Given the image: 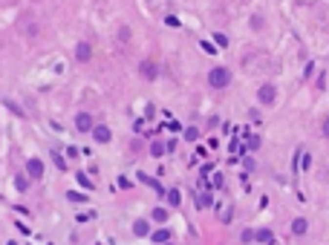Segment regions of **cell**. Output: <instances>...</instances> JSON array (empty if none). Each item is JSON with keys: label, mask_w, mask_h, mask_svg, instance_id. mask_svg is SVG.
<instances>
[{"label": "cell", "mask_w": 329, "mask_h": 245, "mask_svg": "<svg viewBox=\"0 0 329 245\" xmlns=\"http://www.w3.org/2000/svg\"><path fill=\"white\" fill-rule=\"evenodd\" d=\"M321 133H324V139H329V116L321 122Z\"/></svg>", "instance_id": "obj_22"}, {"label": "cell", "mask_w": 329, "mask_h": 245, "mask_svg": "<svg viewBox=\"0 0 329 245\" xmlns=\"http://www.w3.org/2000/svg\"><path fill=\"white\" fill-rule=\"evenodd\" d=\"M150 240H153L156 245H164L167 240H170V231H167V228H159V231H153V234H150Z\"/></svg>", "instance_id": "obj_11"}, {"label": "cell", "mask_w": 329, "mask_h": 245, "mask_svg": "<svg viewBox=\"0 0 329 245\" xmlns=\"http://www.w3.org/2000/svg\"><path fill=\"white\" fill-rule=\"evenodd\" d=\"M214 38H217V43H220V46H228V38H226V35H223V32H217V35H214Z\"/></svg>", "instance_id": "obj_23"}, {"label": "cell", "mask_w": 329, "mask_h": 245, "mask_svg": "<svg viewBox=\"0 0 329 245\" xmlns=\"http://www.w3.org/2000/svg\"><path fill=\"white\" fill-rule=\"evenodd\" d=\"M93 139H96V144H110L113 130H110L107 124H96V127H93Z\"/></svg>", "instance_id": "obj_7"}, {"label": "cell", "mask_w": 329, "mask_h": 245, "mask_svg": "<svg viewBox=\"0 0 329 245\" xmlns=\"http://www.w3.org/2000/svg\"><path fill=\"white\" fill-rule=\"evenodd\" d=\"M75 61H78V63H90V61H93V43H90V41H81V43L75 46Z\"/></svg>", "instance_id": "obj_5"}, {"label": "cell", "mask_w": 329, "mask_h": 245, "mask_svg": "<svg viewBox=\"0 0 329 245\" xmlns=\"http://www.w3.org/2000/svg\"><path fill=\"white\" fill-rule=\"evenodd\" d=\"M179 202H182V193H179L176 187L167 190V205H170V208H179Z\"/></svg>", "instance_id": "obj_14"}, {"label": "cell", "mask_w": 329, "mask_h": 245, "mask_svg": "<svg viewBox=\"0 0 329 245\" xmlns=\"http://www.w3.org/2000/svg\"><path fill=\"white\" fill-rule=\"evenodd\" d=\"M231 78H234V75H231L228 66H214V69L208 72V87H211V90H226L231 84Z\"/></svg>", "instance_id": "obj_1"}, {"label": "cell", "mask_w": 329, "mask_h": 245, "mask_svg": "<svg viewBox=\"0 0 329 245\" xmlns=\"http://www.w3.org/2000/svg\"><path fill=\"white\" fill-rule=\"evenodd\" d=\"M164 150H167V144H164V142H153V144H150V156H153V159H162Z\"/></svg>", "instance_id": "obj_13"}, {"label": "cell", "mask_w": 329, "mask_h": 245, "mask_svg": "<svg viewBox=\"0 0 329 245\" xmlns=\"http://www.w3.org/2000/svg\"><path fill=\"white\" fill-rule=\"evenodd\" d=\"M263 26H266V18L254 15V18H251V29H263Z\"/></svg>", "instance_id": "obj_18"}, {"label": "cell", "mask_w": 329, "mask_h": 245, "mask_svg": "<svg viewBox=\"0 0 329 245\" xmlns=\"http://www.w3.org/2000/svg\"><path fill=\"white\" fill-rule=\"evenodd\" d=\"M133 234L136 237H150V222L147 219H136L133 222Z\"/></svg>", "instance_id": "obj_8"}, {"label": "cell", "mask_w": 329, "mask_h": 245, "mask_svg": "<svg viewBox=\"0 0 329 245\" xmlns=\"http://www.w3.org/2000/svg\"><path fill=\"white\" fill-rule=\"evenodd\" d=\"M306 231H309V222H306L303 216H297V219H292V234H295V237H303Z\"/></svg>", "instance_id": "obj_9"}, {"label": "cell", "mask_w": 329, "mask_h": 245, "mask_svg": "<svg viewBox=\"0 0 329 245\" xmlns=\"http://www.w3.org/2000/svg\"><path fill=\"white\" fill-rule=\"evenodd\" d=\"M119 187H124V190H127V187H130V179H124V176H119Z\"/></svg>", "instance_id": "obj_30"}, {"label": "cell", "mask_w": 329, "mask_h": 245, "mask_svg": "<svg viewBox=\"0 0 329 245\" xmlns=\"http://www.w3.org/2000/svg\"><path fill=\"white\" fill-rule=\"evenodd\" d=\"M3 104H6V107H9V110H12V113H18V116H21V107H18V104H15V101H9V98H6V101H3Z\"/></svg>", "instance_id": "obj_24"}, {"label": "cell", "mask_w": 329, "mask_h": 245, "mask_svg": "<svg viewBox=\"0 0 329 245\" xmlns=\"http://www.w3.org/2000/svg\"><path fill=\"white\" fill-rule=\"evenodd\" d=\"M49 156H52V162H55V167H58V170H66V162L61 159V153H55V150H52Z\"/></svg>", "instance_id": "obj_17"}, {"label": "cell", "mask_w": 329, "mask_h": 245, "mask_svg": "<svg viewBox=\"0 0 329 245\" xmlns=\"http://www.w3.org/2000/svg\"><path fill=\"white\" fill-rule=\"evenodd\" d=\"M260 147V139H248V150H257Z\"/></svg>", "instance_id": "obj_29"}, {"label": "cell", "mask_w": 329, "mask_h": 245, "mask_svg": "<svg viewBox=\"0 0 329 245\" xmlns=\"http://www.w3.org/2000/svg\"><path fill=\"white\" fill-rule=\"evenodd\" d=\"M93 127H96V119L90 113H78L75 116V130L78 133H93Z\"/></svg>", "instance_id": "obj_6"}, {"label": "cell", "mask_w": 329, "mask_h": 245, "mask_svg": "<svg viewBox=\"0 0 329 245\" xmlns=\"http://www.w3.org/2000/svg\"><path fill=\"white\" fill-rule=\"evenodd\" d=\"M9 245H18V243H9Z\"/></svg>", "instance_id": "obj_31"}, {"label": "cell", "mask_w": 329, "mask_h": 245, "mask_svg": "<svg viewBox=\"0 0 329 245\" xmlns=\"http://www.w3.org/2000/svg\"><path fill=\"white\" fill-rule=\"evenodd\" d=\"M199 46H202V49H205V52H208V55H217V46H211V43H208V41H202V43H199Z\"/></svg>", "instance_id": "obj_21"}, {"label": "cell", "mask_w": 329, "mask_h": 245, "mask_svg": "<svg viewBox=\"0 0 329 245\" xmlns=\"http://www.w3.org/2000/svg\"><path fill=\"white\" fill-rule=\"evenodd\" d=\"M309 164H312V153H303L300 156V170H309Z\"/></svg>", "instance_id": "obj_20"}, {"label": "cell", "mask_w": 329, "mask_h": 245, "mask_svg": "<svg viewBox=\"0 0 329 245\" xmlns=\"http://www.w3.org/2000/svg\"><path fill=\"white\" fill-rule=\"evenodd\" d=\"M271 237H274V234H271L268 228H260V231H254V240H257V243H271Z\"/></svg>", "instance_id": "obj_15"}, {"label": "cell", "mask_w": 329, "mask_h": 245, "mask_svg": "<svg viewBox=\"0 0 329 245\" xmlns=\"http://www.w3.org/2000/svg\"><path fill=\"white\" fill-rule=\"evenodd\" d=\"M139 75H142L144 81H156V78H159V63L153 61V58L139 61Z\"/></svg>", "instance_id": "obj_3"}, {"label": "cell", "mask_w": 329, "mask_h": 245, "mask_svg": "<svg viewBox=\"0 0 329 245\" xmlns=\"http://www.w3.org/2000/svg\"><path fill=\"white\" fill-rule=\"evenodd\" d=\"M78 182L84 184V187H87V190H93V184H90V179H87V176H84V173H78Z\"/></svg>", "instance_id": "obj_26"}, {"label": "cell", "mask_w": 329, "mask_h": 245, "mask_svg": "<svg viewBox=\"0 0 329 245\" xmlns=\"http://www.w3.org/2000/svg\"><path fill=\"white\" fill-rule=\"evenodd\" d=\"M243 243H254V231H243Z\"/></svg>", "instance_id": "obj_27"}, {"label": "cell", "mask_w": 329, "mask_h": 245, "mask_svg": "<svg viewBox=\"0 0 329 245\" xmlns=\"http://www.w3.org/2000/svg\"><path fill=\"white\" fill-rule=\"evenodd\" d=\"M185 139H188V142H197V139H199V130H197V127H188V130H185Z\"/></svg>", "instance_id": "obj_19"}, {"label": "cell", "mask_w": 329, "mask_h": 245, "mask_svg": "<svg viewBox=\"0 0 329 245\" xmlns=\"http://www.w3.org/2000/svg\"><path fill=\"white\" fill-rule=\"evenodd\" d=\"M43 159H38V156H32V159H26V176L29 179H41L43 176Z\"/></svg>", "instance_id": "obj_4"}, {"label": "cell", "mask_w": 329, "mask_h": 245, "mask_svg": "<svg viewBox=\"0 0 329 245\" xmlns=\"http://www.w3.org/2000/svg\"><path fill=\"white\" fill-rule=\"evenodd\" d=\"M29 182H32V179H29L26 173H18V176H15V187H18L21 193H26V190H29Z\"/></svg>", "instance_id": "obj_12"}, {"label": "cell", "mask_w": 329, "mask_h": 245, "mask_svg": "<svg viewBox=\"0 0 329 245\" xmlns=\"http://www.w3.org/2000/svg\"><path fill=\"white\" fill-rule=\"evenodd\" d=\"M197 205H199V208H208V205H211V196H199Z\"/></svg>", "instance_id": "obj_25"}, {"label": "cell", "mask_w": 329, "mask_h": 245, "mask_svg": "<svg viewBox=\"0 0 329 245\" xmlns=\"http://www.w3.org/2000/svg\"><path fill=\"white\" fill-rule=\"evenodd\" d=\"M150 219H153V222H159V225H162V222H167V219H170V211H167V208H162V205H159V208H153V211H150Z\"/></svg>", "instance_id": "obj_10"}, {"label": "cell", "mask_w": 329, "mask_h": 245, "mask_svg": "<svg viewBox=\"0 0 329 245\" xmlns=\"http://www.w3.org/2000/svg\"><path fill=\"white\" fill-rule=\"evenodd\" d=\"M277 98H280V90H277V84H271V81H266L257 87V101L263 104V107H274L277 104Z\"/></svg>", "instance_id": "obj_2"}, {"label": "cell", "mask_w": 329, "mask_h": 245, "mask_svg": "<svg viewBox=\"0 0 329 245\" xmlns=\"http://www.w3.org/2000/svg\"><path fill=\"white\" fill-rule=\"evenodd\" d=\"M66 199H69V202H78V205H81V202H87L90 196H87V193H78V190H69V193H66Z\"/></svg>", "instance_id": "obj_16"}, {"label": "cell", "mask_w": 329, "mask_h": 245, "mask_svg": "<svg viewBox=\"0 0 329 245\" xmlns=\"http://www.w3.org/2000/svg\"><path fill=\"white\" fill-rule=\"evenodd\" d=\"M164 23H167V26H179V20H176L173 15H167V18H164Z\"/></svg>", "instance_id": "obj_28"}]
</instances>
